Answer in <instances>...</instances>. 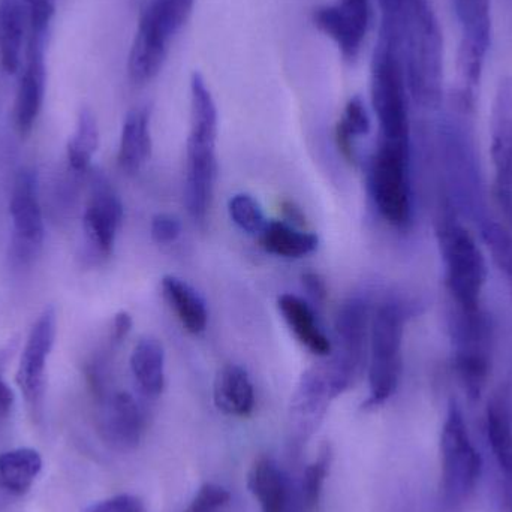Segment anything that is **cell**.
Masks as SVG:
<instances>
[{"label":"cell","instance_id":"1","mask_svg":"<svg viewBox=\"0 0 512 512\" xmlns=\"http://www.w3.org/2000/svg\"><path fill=\"white\" fill-rule=\"evenodd\" d=\"M382 29L396 41L409 96L424 110H438L444 99V42L426 0H402L382 12Z\"/></svg>","mask_w":512,"mask_h":512},{"label":"cell","instance_id":"2","mask_svg":"<svg viewBox=\"0 0 512 512\" xmlns=\"http://www.w3.org/2000/svg\"><path fill=\"white\" fill-rule=\"evenodd\" d=\"M218 108L203 75L191 77V126L186 146L185 204L189 216L206 221L215 191Z\"/></svg>","mask_w":512,"mask_h":512},{"label":"cell","instance_id":"3","mask_svg":"<svg viewBox=\"0 0 512 512\" xmlns=\"http://www.w3.org/2000/svg\"><path fill=\"white\" fill-rule=\"evenodd\" d=\"M409 309L396 298L379 303L370 321L369 399L366 408H379L396 394L403 369V336Z\"/></svg>","mask_w":512,"mask_h":512},{"label":"cell","instance_id":"4","mask_svg":"<svg viewBox=\"0 0 512 512\" xmlns=\"http://www.w3.org/2000/svg\"><path fill=\"white\" fill-rule=\"evenodd\" d=\"M438 243L445 268V283L456 312L481 315V300L489 267L474 234L456 221L445 219L438 228Z\"/></svg>","mask_w":512,"mask_h":512},{"label":"cell","instance_id":"5","mask_svg":"<svg viewBox=\"0 0 512 512\" xmlns=\"http://www.w3.org/2000/svg\"><path fill=\"white\" fill-rule=\"evenodd\" d=\"M372 105L379 125V140L411 143L409 90L396 41L381 29L372 63Z\"/></svg>","mask_w":512,"mask_h":512},{"label":"cell","instance_id":"6","mask_svg":"<svg viewBox=\"0 0 512 512\" xmlns=\"http://www.w3.org/2000/svg\"><path fill=\"white\" fill-rule=\"evenodd\" d=\"M194 5L185 0H150L138 21L129 53V77L135 84L153 80L164 66L171 42L185 26Z\"/></svg>","mask_w":512,"mask_h":512},{"label":"cell","instance_id":"7","mask_svg":"<svg viewBox=\"0 0 512 512\" xmlns=\"http://www.w3.org/2000/svg\"><path fill=\"white\" fill-rule=\"evenodd\" d=\"M370 321L372 313L363 297L349 298L337 312L336 345L321 366L334 399L349 390L363 372L369 354Z\"/></svg>","mask_w":512,"mask_h":512},{"label":"cell","instance_id":"8","mask_svg":"<svg viewBox=\"0 0 512 512\" xmlns=\"http://www.w3.org/2000/svg\"><path fill=\"white\" fill-rule=\"evenodd\" d=\"M411 143L378 140L370 159L369 189L376 210L391 227L405 228L412 218Z\"/></svg>","mask_w":512,"mask_h":512},{"label":"cell","instance_id":"9","mask_svg":"<svg viewBox=\"0 0 512 512\" xmlns=\"http://www.w3.org/2000/svg\"><path fill=\"white\" fill-rule=\"evenodd\" d=\"M441 487L451 507L462 504L474 492L483 471L480 451L472 442L462 409L450 403L441 433Z\"/></svg>","mask_w":512,"mask_h":512},{"label":"cell","instance_id":"10","mask_svg":"<svg viewBox=\"0 0 512 512\" xmlns=\"http://www.w3.org/2000/svg\"><path fill=\"white\" fill-rule=\"evenodd\" d=\"M9 215L12 222L9 262L17 270H24L38 259L45 236L39 179L33 168L23 167L15 174Z\"/></svg>","mask_w":512,"mask_h":512},{"label":"cell","instance_id":"11","mask_svg":"<svg viewBox=\"0 0 512 512\" xmlns=\"http://www.w3.org/2000/svg\"><path fill=\"white\" fill-rule=\"evenodd\" d=\"M460 26L457 74L460 96L472 101L492 44V0H453Z\"/></svg>","mask_w":512,"mask_h":512},{"label":"cell","instance_id":"12","mask_svg":"<svg viewBox=\"0 0 512 512\" xmlns=\"http://www.w3.org/2000/svg\"><path fill=\"white\" fill-rule=\"evenodd\" d=\"M90 197L83 215L84 242L90 258L105 259L114 251L123 221V204L101 171H89Z\"/></svg>","mask_w":512,"mask_h":512},{"label":"cell","instance_id":"13","mask_svg":"<svg viewBox=\"0 0 512 512\" xmlns=\"http://www.w3.org/2000/svg\"><path fill=\"white\" fill-rule=\"evenodd\" d=\"M454 366L457 375L471 399H480L489 381L490 361L487 328L481 315L468 316L456 312L454 325Z\"/></svg>","mask_w":512,"mask_h":512},{"label":"cell","instance_id":"14","mask_svg":"<svg viewBox=\"0 0 512 512\" xmlns=\"http://www.w3.org/2000/svg\"><path fill=\"white\" fill-rule=\"evenodd\" d=\"M57 333L54 307H47L30 328L17 370V384L30 411L39 414L44 402L45 369L53 351Z\"/></svg>","mask_w":512,"mask_h":512},{"label":"cell","instance_id":"15","mask_svg":"<svg viewBox=\"0 0 512 512\" xmlns=\"http://www.w3.org/2000/svg\"><path fill=\"white\" fill-rule=\"evenodd\" d=\"M490 156L495 173V197L512 228V78L496 90L490 120Z\"/></svg>","mask_w":512,"mask_h":512},{"label":"cell","instance_id":"16","mask_svg":"<svg viewBox=\"0 0 512 512\" xmlns=\"http://www.w3.org/2000/svg\"><path fill=\"white\" fill-rule=\"evenodd\" d=\"M372 5L370 0H336L316 9L313 21L318 30L339 48L343 59H357L369 32Z\"/></svg>","mask_w":512,"mask_h":512},{"label":"cell","instance_id":"17","mask_svg":"<svg viewBox=\"0 0 512 512\" xmlns=\"http://www.w3.org/2000/svg\"><path fill=\"white\" fill-rule=\"evenodd\" d=\"M334 396L321 366L301 375L289 405V432L295 444L303 445L315 435Z\"/></svg>","mask_w":512,"mask_h":512},{"label":"cell","instance_id":"18","mask_svg":"<svg viewBox=\"0 0 512 512\" xmlns=\"http://www.w3.org/2000/svg\"><path fill=\"white\" fill-rule=\"evenodd\" d=\"M98 402L102 438L119 450L137 448L146 432V415L135 397L126 391H110Z\"/></svg>","mask_w":512,"mask_h":512},{"label":"cell","instance_id":"19","mask_svg":"<svg viewBox=\"0 0 512 512\" xmlns=\"http://www.w3.org/2000/svg\"><path fill=\"white\" fill-rule=\"evenodd\" d=\"M48 36L29 33L26 51V68L21 74L15 96V128L20 135L32 132L41 113L45 93V42Z\"/></svg>","mask_w":512,"mask_h":512},{"label":"cell","instance_id":"20","mask_svg":"<svg viewBox=\"0 0 512 512\" xmlns=\"http://www.w3.org/2000/svg\"><path fill=\"white\" fill-rule=\"evenodd\" d=\"M487 438L493 456L502 472L504 487V510L512 512V415L510 405L504 397H495L487 406Z\"/></svg>","mask_w":512,"mask_h":512},{"label":"cell","instance_id":"21","mask_svg":"<svg viewBox=\"0 0 512 512\" xmlns=\"http://www.w3.org/2000/svg\"><path fill=\"white\" fill-rule=\"evenodd\" d=\"M277 307L282 313L295 339L312 354L327 357L331 354L333 343L330 342L321 325L318 324L312 307L294 294H282L277 298Z\"/></svg>","mask_w":512,"mask_h":512},{"label":"cell","instance_id":"22","mask_svg":"<svg viewBox=\"0 0 512 512\" xmlns=\"http://www.w3.org/2000/svg\"><path fill=\"white\" fill-rule=\"evenodd\" d=\"M213 397L216 408L230 417L245 418L254 412V384L248 372L237 364H228L219 370Z\"/></svg>","mask_w":512,"mask_h":512},{"label":"cell","instance_id":"23","mask_svg":"<svg viewBox=\"0 0 512 512\" xmlns=\"http://www.w3.org/2000/svg\"><path fill=\"white\" fill-rule=\"evenodd\" d=\"M150 153H152L150 111L147 108H134L129 111L123 122L117 161L125 173L135 174L149 161Z\"/></svg>","mask_w":512,"mask_h":512},{"label":"cell","instance_id":"24","mask_svg":"<svg viewBox=\"0 0 512 512\" xmlns=\"http://www.w3.org/2000/svg\"><path fill=\"white\" fill-rule=\"evenodd\" d=\"M248 486L262 512L288 511V478L270 457L256 460L249 472Z\"/></svg>","mask_w":512,"mask_h":512},{"label":"cell","instance_id":"25","mask_svg":"<svg viewBox=\"0 0 512 512\" xmlns=\"http://www.w3.org/2000/svg\"><path fill=\"white\" fill-rule=\"evenodd\" d=\"M162 294L176 313L183 328L189 333L200 334L209 322L206 301L180 277L167 274L161 280Z\"/></svg>","mask_w":512,"mask_h":512},{"label":"cell","instance_id":"26","mask_svg":"<svg viewBox=\"0 0 512 512\" xmlns=\"http://www.w3.org/2000/svg\"><path fill=\"white\" fill-rule=\"evenodd\" d=\"M131 372L146 396L158 397L165 387V352L153 337H143L131 355Z\"/></svg>","mask_w":512,"mask_h":512},{"label":"cell","instance_id":"27","mask_svg":"<svg viewBox=\"0 0 512 512\" xmlns=\"http://www.w3.org/2000/svg\"><path fill=\"white\" fill-rule=\"evenodd\" d=\"M24 9L21 0H0V66L6 74H14L20 68Z\"/></svg>","mask_w":512,"mask_h":512},{"label":"cell","instance_id":"28","mask_svg":"<svg viewBox=\"0 0 512 512\" xmlns=\"http://www.w3.org/2000/svg\"><path fill=\"white\" fill-rule=\"evenodd\" d=\"M259 242L268 254L297 259L315 252L319 240L315 234L298 230L286 222L268 221L267 227L259 236Z\"/></svg>","mask_w":512,"mask_h":512},{"label":"cell","instance_id":"29","mask_svg":"<svg viewBox=\"0 0 512 512\" xmlns=\"http://www.w3.org/2000/svg\"><path fill=\"white\" fill-rule=\"evenodd\" d=\"M42 469V459L32 448H17L0 454V487L15 496L29 492Z\"/></svg>","mask_w":512,"mask_h":512},{"label":"cell","instance_id":"30","mask_svg":"<svg viewBox=\"0 0 512 512\" xmlns=\"http://www.w3.org/2000/svg\"><path fill=\"white\" fill-rule=\"evenodd\" d=\"M99 147V129L96 117L92 111L81 110L78 116L77 126H75L74 135L69 140L66 147V161H68L69 171L86 176L90 171V162L93 155Z\"/></svg>","mask_w":512,"mask_h":512},{"label":"cell","instance_id":"31","mask_svg":"<svg viewBox=\"0 0 512 512\" xmlns=\"http://www.w3.org/2000/svg\"><path fill=\"white\" fill-rule=\"evenodd\" d=\"M370 117L360 96L349 99L336 128V141L340 152L349 161H355V141L370 132Z\"/></svg>","mask_w":512,"mask_h":512},{"label":"cell","instance_id":"32","mask_svg":"<svg viewBox=\"0 0 512 512\" xmlns=\"http://www.w3.org/2000/svg\"><path fill=\"white\" fill-rule=\"evenodd\" d=\"M481 236L492 255L493 261L507 279L512 292V230L498 221H486Z\"/></svg>","mask_w":512,"mask_h":512},{"label":"cell","instance_id":"33","mask_svg":"<svg viewBox=\"0 0 512 512\" xmlns=\"http://www.w3.org/2000/svg\"><path fill=\"white\" fill-rule=\"evenodd\" d=\"M331 460H333V453L331 447L325 444L319 451L318 459L307 466L303 475V492L304 507L309 511L315 510L321 501L322 490H324L325 480H327L328 471H330Z\"/></svg>","mask_w":512,"mask_h":512},{"label":"cell","instance_id":"34","mask_svg":"<svg viewBox=\"0 0 512 512\" xmlns=\"http://www.w3.org/2000/svg\"><path fill=\"white\" fill-rule=\"evenodd\" d=\"M228 212L234 224L251 236H261L268 221L258 201L249 194H237L228 203Z\"/></svg>","mask_w":512,"mask_h":512},{"label":"cell","instance_id":"35","mask_svg":"<svg viewBox=\"0 0 512 512\" xmlns=\"http://www.w3.org/2000/svg\"><path fill=\"white\" fill-rule=\"evenodd\" d=\"M231 501L230 492L218 484H204L185 512H216Z\"/></svg>","mask_w":512,"mask_h":512},{"label":"cell","instance_id":"36","mask_svg":"<svg viewBox=\"0 0 512 512\" xmlns=\"http://www.w3.org/2000/svg\"><path fill=\"white\" fill-rule=\"evenodd\" d=\"M150 233L158 245H173L182 234V224L176 216L159 213V215L153 216Z\"/></svg>","mask_w":512,"mask_h":512},{"label":"cell","instance_id":"37","mask_svg":"<svg viewBox=\"0 0 512 512\" xmlns=\"http://www.w3.org/2000/svg\"><path fill=\"white\" fill-rule=\"evenodd\" d=\"M144 504L134 495H117L92 505L84 512H144Z\"/></svg>","mask_w":512,"mask_h":512},{"label":"cell","instance_id":"38","mask_svg":"<svg viewBox=\"0 0 512 512\" xmlns=\"http://www.w3.org/2000/svg\"><path fill=\"white\" fill-rule=\"evenodd\" d=\"M301 283H303L304 291L307 292L313 303L319 304V306L324 304L328 294L327 285H325L324 279L318 273L307 271V273L301 276Z\"/></svg>","mask_w":512,"mask_h":512},{"label":"cell","instance_id":"39","mask_svg":"<svg viewBox=\"0 0 512 512\" xmlns=\"http://www.w3.org/2000/svg\"><path fill=\"white\" fill-rule=\"evenodd\" d=\"M132 330V316L128 312H119L113 319V325H111L110 339L108 342L113 346H120L123 340L129 336Z\"/></svg>","mask_w":512,"mask_h":512},{"label":"cell","instance_id":"40","mask_svg":"<svg viewBox=\"0 0 512 512\" xmlns=\"http://www.w3.org/2000/svg\"><path fill=\"white\" fill-rule=\"evenodd\" d=\"M14 405V393L9 385L0 378V415H6Z\"/></svg>","mask_w":512,"mask_h":512},{"label":"cell","instance_id":"41","mask_svg":"<svg viewBox=\"0 0 512 512\" xmlns=\"http://www.w3.org/2000/svg\"><path fill=\"white\" fill-rule=\"evenodd\" d=\"M283 212H285L286 218H288L289 221L292 222V225H294V227H297V225L304 224L303 213H301V210L298 209V207H295L294 204H283Z\"/></svg>","mask_w":512,"mask_h":512},{"label":"cell","instance_id":"42","mask_svg":"<svg viewBox=\"0 0 512 512\" xmlns=\"http://www.w3.org/2000/svg\"><path fill=\"white\" fill-rule=\"evenodd\" d=\"M185 2L192 3V5H194L195 0H185Z\"/></svg>","mask_w":512,"mask_h":512},{"label":"cell","instance_id":"43","mask_svg":"<svg viewBox=\"0 0 512 512\" xmlns=\"http://www.w3.org/2000/svg\"><path fill=\"white\" fill-rule=\"evenodd\" d=\"M51 2H56V0H51Z\"/></svg>","mask_w":512,"mask_h":512}]
</instances>
